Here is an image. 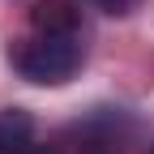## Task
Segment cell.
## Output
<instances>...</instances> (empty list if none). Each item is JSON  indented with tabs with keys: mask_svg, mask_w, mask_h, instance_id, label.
Listing matches in <instances>:
<instances>
[{
	"mask_svg": "<svg viewBox=\"0 0 154 154\" xmlns=\"http://www.w3.org/2000/svg\"><path fill=\"white\" fill-rule=\"evenodd\" d=\"M9 64L34 86H64L86 64V26L69 0H38L26 34L9 47Z\"/></svg>",
	"mask_w": 154,
	"mask_h": 154,
	"instance_id": "1",
	"label": "cell"
},
{
	"mask_svg": "<svg viewBox=\"0 0 154 154\" xmlns=\"http://www.w3.org/2000/svg\"><path fill=\"white\" fill-rule=\"evenodd\" d=\"M128 133H133V124L120 111L99 107L90 120H82L73 128V137H77V154H124Z\"/></svg>",
	"mask_w": 154,
	"mask_h": 154,
	"instance_id": "2",
	"label": "cell"
},
{
	"mask_svg": "<svg viewBox=\"0 0 154 154\" xmlns=\"http://www.w3.org/2000/svg\"><path fill=\"white\" fill-rule=\"evenodd\" d=\"M34 116L22 107L0 111V154H34Z\"/></svg>",
	"mask_w": 154,
	"mask_h": 154,
	"instance_id": "3",
	"label": "cell"
},
{
	"mask_svg": "<svg viewBox=\"0 0 154 154\" xmlns=\"http://www.w3.org/2000/svg\"><path fill=\"white\" fill-rule=\"evenodd\" d=\"M99 5L107 9V13H124V9H133L137 0H99Z\"/></svg>",
	"mask_w": 154,
	"mask_h": 154,
	"instance_id": "4",
	"label": "cell"
},
{
	"mask_svg": "<svg viewBox=\"0 0 154 154\" xmlns=\"http://www.w3.org/2000/svg\"><path fill=\"white\" fill-rule=\"evenodd\" d=\"M150 154H154V146H150Z\"/></svg>",
	"mask_w": 154,
	"mask_h": 154,
	"instance_id": "5",
	"label": "cell"
}]
</instances>
